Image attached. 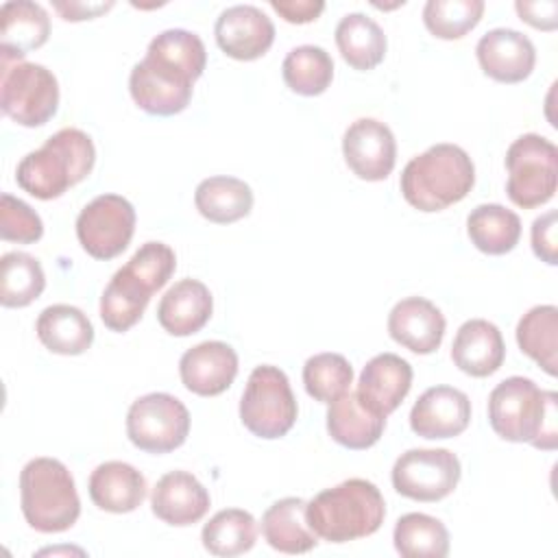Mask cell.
Here are the masks:
<instances>
[{"label": "cell", "instance_id": "obj_31", "mask_svg": "<svg viewBox=\"0 0 558 558\" xmlns=\"http://www.w3.org/2000/svg\"><path fill=\"white\" fill-rule=\"evenodd\" d=\"M473 246L486 255L510 253L521 238V218L499 203H482L466 218Z\"/></svg>", "mask_w": 558, "mask_h": 558}, {"label": "cell", "instance_id": "obj_39", "mask_svg": "<svg viewBox=\"0 0 558 558\" xmlns=\"http://www.w3.org/2000/svg\"><path fill=\"white\" fill-rule=\"evenodd\" d=\"M146 54L168 61L183 72H187L194 81L201 78L207 65V50L203 39L185 28H168L150 39Z\"/></svg>", "mask_w": 558, "mask_h": 558}, {"label": "cell", "instance_id": "obj_14", "mask_svg": "<svg viewBox=\"0 0 558 558\" xmlns=\"http://www.w3.org/2000/svg\"><path fill=\"white\" fill-rule=\"evenodd\" d=\"M218 48L238 61H255L268 52L275 41L272 20L253 4H233L225 9L214 26Z\"/></svg>", "mask_w": 558, "mask_h": 558}, {"label": "cell", "instance_id": "obj_24", "mask_svg": "<svg viewBox=\"0 0 558 558\" xmlns=\"http://www.w3.org/2000/svg\"><path fill=\"white\" fill-rule=\"evenodd\" d=\"M146 477L133 464L120 460L98 464L87 482L94 506L113 514H124L140 508L146 497Z\"/></svg>", "mask_w": 558, "mask_h": 558}, {"label": "cell", "instance_id": "obj_23", "mask_svg": "<svg viewBox=\"0 0 558 558\" xmlns=\"http://www.w3.org/2000/svg\"><path fill=\"white\" fill-rule=\"evenodd\" d=\"M506 344L497 325L471 318L460 325L451 344L453 364L471 377H488L504 364Z\"/></svg>", "mask_w": 558, "mask_h": 558}, {"label": "cell", "instance_id": "obj_41", "mask_svg": "<svg viewBox=\"0 0 558 558\" xmlns=\"http://www.w3.org/2000/svg\"><path fill=\"white\" fill-rule=\"evenodd\" d=\"M124 266L157 292L172 277L177 268V255L163 242H146L133 253V257Z\"/></svg>", "mask_w": 558, "mask_h": 558}, {"label": "cell", "instance_id": "obj_44", "mask_svg": "<svg viewBox=\"0 0 558 558\" xmlns=\"http://www.w3.org/2000/svg\"><path fill=\"white\" fill-rule=\"evenodd\" d=\"M270 7L290 24L314 22L323 9V0H270Z\"/></svg>", "mask_w": 558, "mask_h": 558}, {"label": "cell", "instance_id": "obj_33", "mask_svg": "<svg viewBox=\"0 0 558 558\" xmlns=\"http://www.w3.org/2000/svg\"><path fill=\"white\" fill-rule=\"evenodd\" d=\"M395 549L403 558H445L449 554V532L436 517L408 512L392 530Z\"/></svg>", "mask_w": 558, "mask_h": 558}, {"label": "cell", "instance_id": "obj_32", "mask_svg": "<svg viewBox=\"0 0 558 558\" xmlns=\"http://www.w3.org/2000/svg\"><path fill=\"white\" fill-rule=\"evenodd\" d=\"M517 344L547 375H558V307L534 305L517 325Z\"/></svg>", "mask_w": 558, "mask_h": 558}, {"label": "cell", "instance_id": "obj_15", "mask_svg": "<svg viewBox=\"0 0 558 558\" xmlns=\"http://www.w3.org/2000/svg\"><path fill=\"white\" fill-rule=\"evenodd\" d=\"M471 421L469 397L453 386L427 388L410 410V427L416 436L442 440L460 436Z\"/></svg>", "mask_w": 558, "mask_h": 558}, {"label": "cell", "instance_id": "obj_10", "mask_svg": "<svg viewBox=\"0 0 558 558\" xmlns=\"http://www.w3.org/2000/svg\"><path fill=\"white\" fill-rule=\"evenodd\" d=\"M462 466L449 449H408L392 466L390 480L401 497L414 501H440L460 482Z\"/></svg>", "mask_w": 558, "mask_h": 558}, {"label": "cell", "instance_id": "obj_26", "mask_svg": "<svg viewBox=\"0 0 558 558\" xmlns=\"http://www.w3.org/2000/svg\"><path fill=\"white\" fill-rule=\"evenodd\" d=\"M35 331L39 342L59 355H81L94 342L92 320L83 310L68 303H54L41 310Z\"/></svg>", "mask_w": 558, "mask_h": 558}, {"label": "cell", "instance_id": "obj_12", "mask_svg": "<svg viewBox=\"0 0 558 558\" xmlns=\"http://www.w3.org/2000/svg\"><path fill=\"white\" fill-rule=\"evenodd\" d=\"M194 78L183 70L146 54L129 76L131 98L150 116L181 113L192 100Z\"/></svg>", "mask_w": 558, "mask_h": 558}, {"label": "cell", "instance_id": "obj_6", "mask_svg": "<svg viewBox=\"0 0 558 558\" xmlns=\"http://www.w3.org/2000/svg\"><path fill=\"white\" fill-rule=\"evenodd\" d=\"M299 405L288 375L272 366H255L240 399V421L257 438L275 440L286 436L296 423Z\"/></svg>", "mask_w": 558, "mask_h": 558}, {"label": "cell", "instance_id": "obj_40", "mask_svg": "<svg viewBox=\"0 0 558 558\" xmlns=\"http://www.w3.org/2000/svg\"><path fill=\"white\" fill-rule=\"evenodd\" d=\"M44 235V222L39 214L24 201L2 194L0 196V238L4 242L33 244Z\"/></svg>", "mask_w": 558, "mask_h": 558}, {"label": "cell", "instance_id": "obj_35", "mask_svg": "<svg viewBox=\"0 0 558 558\" xmlns=\"http://www.w3.org/2000/svg\"><path fill=\"white\" fill-rule=\"evenodd\" d=\"M281 74L286 85L301 96H318L323 94L333 78V61L329 52L320 46H296L292 48L283 63Z\"/></svg>", "mask_w": 558, "mask_h": 558}, {"label": "cell", "instance_id": "obj_27", "mask_svg": "<svg viewBox=\"0 0 558 558\" xmlns=\"http://www.w3.org/2000/svg\"><path fill=\"white\" fill-rule=\"evenodd\" d=\"M386 427V416L371 412L357 399V392H344L329 403L327 410V432L329 436L347 449H368L373 447Z\"/></svg>", "mask_w": 558, "mask_h": 558}, {"label": "cell", "instance_id": "obj_21", "mask_svg": "<svg viewBox=\"0 0 558 558\" xmlns=\"http://www.w3.org/2000/svg\"><path fill=\"white\" fill-rule=\"evenodd\" d=\"M50 35L46 9L28 0H9L0 7V57L2 63L22 61L41 48Z\"/></svg>", "mask_w": 558, "mask_h": 558}, {"label": "cell", "instance_id": "obj_45", "mask_svg": "<svg viewBox=\"0 0 558 558\" xmlns=\"http://www.w3.org/2000/svg\"><path fill=\"white\" fill-rule=\"evenodd\" d=\"M54 11L65 20V22H81V20H94L109 9H113V2H52Z\"/></svg>", "mask_w": 558, "mask_h": 558}, {"label": "cell", "instance_id": "obj_13", "mask_svg": "<svg viewBox=\"0 0 558 558\" xmlns=\"http://www.w3.org/2000/svg\"><path fill=\"white\" fill-rule=\"evenodd\" d=\"M342 155L357 179L384 181L397 161V140L388 124L375 118H360L344 131Z\"/></svg>", "mask_w": 558, "mask_h": 558}, {"label": "cell", "instance_id": "obj_29", "mask_svg": "<svg viewBox=\"0 0 558 558\" xmlns=\"http://www.w3.org/2000/svg\"><path fill=\"white\" fill-rule=\"evenodd\" d=\"M194 205L203 218L216 225L242 220L253 209V192L238 177H209L196 185Z\"/></svg>", "mask_w": 558, "mask_h": 558}, {"label": "cell", "instance_id": "obj_42", "mask_svg": "<svg viewBox=\"0 0 558 558\" xmlns=\"http://www.w3.org/2000/svg\"><path fill=\"white\" fill-rule=\"evenodd\" d=\"M556 231H558V214H556V209L545 211L543 216H538L532 222V251H534V255L541 262H545L549 266L558 264V238H556Z\"/></svg>", "mask_w": 558, "mask_h": 558}, {"label": "cell", "instance_id": "obj_28", "mask_svg": "<svg viewBox=\"0 0 558 558\" xmlns=\"http://www.w3.org/2000/svg\"><path fill=\"white\" fill-rule=\"evenodd\" d=\"M155 290L126 266L116 270L100 296V318L116 333L129 331L144 314Z\"/></svg>", "mask_w": 558, "mask_h": 558}, {"label": "cell", "instance_id": "obj_18", "mask_svg": "<svg viewBox=\"0 0 558 558\" xmlns=\"http://www.w3.org/2000/svg\"><path fill=\"white\" fill-rule=\"evenodd\" d=\"M412 388V366L397 353H379L366 362L357 379V399L371 412L388 416Z\"/></svg>", "mask_w": 558, "mask_h": 558}, {"label": "cell", "instance_id": "obj_4", "mask_svg": "<svg viewBox=\"0 0 558 558\" xmlns=\"http://www.w3.org/2000/svg\"><path fill=\"white\" fill-rule=\"evenodd\" d=\"M475 185V166L456 144H434L412 157L401 172V194L418 211L432 214L460 203Z\"/></svg>", "mask_w": 558, "mask_h": 558}, {"label": "cell", "instance_id": "obj_22", "mask_svg": "<svg viewBox=\"0 0 558 558\" xmlns=\"http://www.w3.org/2000/svg\"><path fill=\"white\" fill-rule=\"evenodd\" d=\"M214 299L198 279H181L166 290L157 305V320L170 336H192L211 318Z\"/></svg>", "mask_w": 558, "mask_h": 558}, {"label": "cell", "instance_id": "obj_16", "mask_svg": "<svg viewBox=\"0 0 558 558\" xmlns=\"http://www.w3.org/2000/svg\"><path fill=\"white\" fill-rule=\"evenodd\" d=\"M480 68L497 83L525 81L536 63V48L527 35L514 28H493L475 46Z\"/></svg>", "mask_w": 558, "mask_h": 558}, {"label": "cell", "instance_id": "obj_8", "mask_svg": "<svg viewBox=\"0 0 558 558\" xmlns=\"http://www.w3.org/2000/svg\"><path fill=\"white\" fill-rule=\"evenodd\" d=\"M0 107L7 118L22 126L46 124L59 107L57 76L41 63H2Z\"/></svg>", "mask_w": 558, "mask_h": 558}, {"label": "cell", "instance_id": "obj_30", "mask_svg": "<svg viewBox=\"0 0 558 558\" xmlns=\"http://www.w3.org/2000/svg\"><path fill=\"white\" fill-rule=\"evenodd\" d=\"M336 46L342 59L360 72L377 68L386 57V35L381 26L364 15V13H349L336 26Z\"/></svg>", "mask_w": 558, "mask_h": 558}, {"label": "cell", "instance_id": "obj_7", "mask_svg": "<svg viewBox=\"0 0 558 558\" xmlns=\"http://www.w3.org/2000/svg\"><path fill=\"white\" fill-rule=\"evenodd\" d=\"M508 198L523 209L549 203L558 187V148L538 133L517 137L506 153Z\"/></svg>", "mask_w": 558, "mask_h": 558}, {"label": "cell", "instance_id": "obj_3", "mask_svg": "<svg viewBox=\"0 0 558 558\" xmlns=\"http://www.w3.org/2000/svg\"><path fill=\"white\" fill-rule=\"evenodd\" d=\"M305 517L318 538L349 543L371 536L381 527L386 501L373 482L351 477L307 501Z\"/></svg>", "mask_w": 558, "mask_h": 558}, {"label": "cell", "instance_id": "obj_43", "mask_svg": "<svg viewBox=\"0 0 558 558\" xmlns=\"http://www.w3.org/2000/svg\"><path fill=\"white\" fill-rule=\"evenodd\" d=\"M514 9L523 22L541 31H554L558 26V2L541 0V2H514Z\"/></svg>", "mask_w": 558, "mask_h": 558}, {"label": "cell", "instance_id": "obj_20", "mask_svg": "<svg viewBox=\"0 0 558 558\" xmlns=\"http://www.w3.org/2000/svg\"><path fill=\"white\" fill-rule=\"evenodd\" d=\"M207 488L187 471L161 475L150 493V510L168 525L185 527L198 523L209 510Z\"/></svg>", "mask_w": 558, "mask_h": 558}, {"label": "cell", "instance_id": "obj_25", "mask_svg": "<svg viewBox=\"0 0 558 558\" xmlns=\"http://www.w3.org/2000/svg\"><path fill=\"white\" fill-rule=\"evenodd\" d=\"M305 508V499L283 497L264 512L262 534L272 549L281 554H307L318 545V536L307 523Z\"/></svg>", "mask_w": 558, "mask_h": 558}, {"label": "cell", "instance_id": "obj_2", "mask_svg": "<svg viewBox=\"0 0 558 558\" xmlns=\"http://www.w3.org/2000/svg\"><path fill=\"white\" fill-rule=\"evenodd\" d=\"M94 161L92 137L81 129L65 126L50 135L41 148L22 157L15 168V183L39 201H52L89 177Z\"/></svg>", "mask_w": 558, "mask_h": 558}, {"label": "cell", "instance_id": "obj_34", "mask_svg": "<svg viewBox=\"0 0 558 558\" xmlns=\"http://www.w3.org/2000/svg\"><path fill=\"white\" fill-rule=\"evenodd\" d=\"M201 541L214 556H240L253 549L257 541V521L242 508L220 510L203 525Z\"/></svg>", "mask_w": 558, "mask_h": 558}, {"label": "cell", "instance_id": "obj_37", "mask_svg": "<svg viewBox=\"0 0 558 558\" xmlns=\"http://www.w3.org/2000/svg\"><path fill=\"white\" fill-rule=\"evenodd\" d=\"M303 384L312 399L331 403L353 384V368L340 353H316L303 366Z\"/></svg>", "mask_w": 558, "mask_h": 558}, {"label": "cell", "instance_id": "obj_1", "mask_svg": "<svg viewBox=\"0 0 558 558\" xmlns=\"http://www.w3.org/2000/svg\"><path fill=\"white\" fill-rule=\"evenodd\" d=\"M488 423L504 440L554 451L558 447V395L541 390L530 377H508L488 395Z\"/></svg>", "mask_w": 558, "mask_h": 558}, {"label": "cell", "instance_id": "obj_38", "mask_svg": "<svg viewBox=\"0 0 558 558\" xmlns=\"http://www.w3.org/2000/svg\"><path fill=\"white\" fill-rule=\"evenodd\" d=\"M484 9L482 0H427L423 22L438 39H460L480 24Z\"/></svg>", "mask_w": 558, "mask_h": 558}, {"label": "cell", "instance_id": "obj_11", "mask_svg": "<svg viewBox=\"0 0 558 558\" xmlns=\"http://www.w3.org/2000/svg\"><path fill=\"white\" fill-rule=\"evenodd\" d=\"M135 209L120 194H100L89 201L76 218V238L94 259H113L131 242Z\"/></svg>", "mask_w": 558, "mask_h": 558}, {"label": "cell", "instance_id": "obj_17", "mask_svg": "<svg viewBox=\"0 0 558 558\" xmlns=\"http://www.w3.org/2000/svg\"><path fill=\"white\" fill-rule=\"evenodd\" d=\"M183 386L198 397L222 395L238 375V353L220 340H205L179 360Z\"/></svg>", "mask_w": 558, "mask_h": 558}, {"label": "cell", "instance_id": "obj_9", "mask_svg": "<svg viewBox=\"0 0 558 558\" xmlns=\"http://www.w3.org/2000/svg\"><path fill=\"white\" fill-rule=\"evenodd\" d=\"M190 434V412L168 392H148L135 399L126 412V436L146 453L179 449Z\"/></svg>", "mask_w": 558, "mask_h": 558}, {"label": "cell", "instance_id": "obj_19", "mask_svg": "<svg viewBox=\"0 0 558 558\" xmlns=\"http://www.w3.org/2000/svg\"><path fill=\"white\" fill-rule=\"evenodd\" d=\"M445 327L442 312L423 296L401 299L388 314L390 338L418 355L434 353L440 347Z\"/></svg>", "mask_w": 558, "mask_h": 558}, {"label": "cell", "instance_id": "obj_5", "mask_svg": "<svg viewBox=\"0 0 558 558\" xmlns=\"http://www.w3.org/2000/svg\"><path fill=\"white\" fill-rule=\"evenodd\" d=\"M20 506L37 532L70 530L81 514V499L68 466L57 458L28 460L20 473Z\"/></svg>", "mask_w": 558, "mask_h": 558}, {"label": "cell", "instance_id": "obj_36", "mask_svg": "<svg viewBox=\"0 0 558 558\" xmlns=\"http://www.w3.org/2000/svg\"><path fill=\"white\" fill-rule=\"evenodd\" d=\"M46 288L41 264L22 251L4 253L0 259V303L4 307H26Z\"/></svg>", "mask_w": 558, "mask_h": 558}]
</instances>
